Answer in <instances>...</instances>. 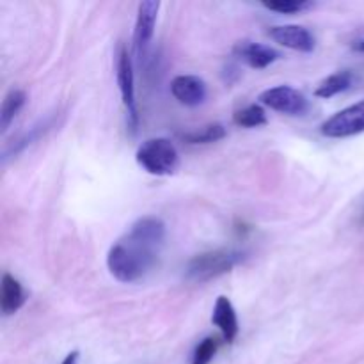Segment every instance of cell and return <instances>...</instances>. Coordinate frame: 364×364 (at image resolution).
I'll return each instance as SVG.
<instances>
[{
  "mask_svg": "<svg viewBox=\"0 0 364 364\" xmlns=\"http://www.w3.org/2000/svg\"><path fill=\"white\" fill-rule=\"evenodd\" d=\"M166 244V224L160 217L146 215L132 224L128 233L110 247L107 267L119 283L144 279L159 263Z\"/></svg>",
  "mask_w": 364,
  "mask_h": 364,
  "instance_id": "cell-1",
  "label": "cell"
},
{
  "mask_svg": "<svg viewBox=\"0 0 364 364\" xmlns=\"http://www.w3.org/2000/svg\"><path fill=\"white\" fill-rule=\"evenodd\" d=\"M245 259V255L235 249H215L196 255L185 267V277L192 283H208L231 272Z\"/></svg>",
  "mask_w": 364,
  "mask_h": 364,
  "instance_id": "cell-2",
  "label": "cell"
},
{
  "mask_svg": "<svg viewBox=\"0 0 364 364\" xmlns=\"http://www.w3.org/2000/svg\"><path fill=\"white\" fill-rule=\"evenodd\" d=\"M135 160L153 176H171L180 167V153L166 137L148 139L142 142L135 153Z\"/></svg>",
  "mask_w": 364,
  "mask_h": 364,
  "instance_id": "cell-3",
  "label": "cell"
},
{
  "mask_svg": "<svg viewBox=\"0 0 364 364\" xmlns=\"http://www.w3.org/2000/svg\"><path fill=\"white\" fill-rule=\"evenodd\" d=\"M258 100L262 105L287 116H304L309 110V100L306 98L304 92L294 89L291 85H276L265 89Z\"/></svg>",
  "mask_w": 364,
  "mask_h": 364,
  "instance_id": "cell-4",
  "label": "cell"
},
{
  "mask_svg": "<svg viewBox=\"0 0 364 364\" xmlns=\"http://www.w3.org/2000/svg\"><path fill=\"white\" fill-rule=\"evenodd\" d=\"M364 132V100L340 110L329 119L323 121L320 134L329 139L354 137Z\"/></svg>",
  "mask_w": 364,
  "mask_h": 364,
  "instance_id": "cell-5",
  "label": "cell"
},
{
  "mask_svg": "<svg viewBox=\"0 0 364 364\" xmlns=\"http://www.w3.org/2000/svg\"><path fill=\"white\" fill-rule=\"evenodd\" d=\"M116 77H117V87H119V92H121V100H123V105L127 107L128 124H130L132 132H135L137 130L139 116H137V107H135L134 63H132V57L124 45L117 46Z\"/></svg>",
  "mask_w": 364,
  "mask_h": 364,
  "instance_id": "cell-6",
  "label": "cell"
},
{
  "mask_svg": "<svg viewBox=\"0 0 364 364\" xmlns=\"http://www.w3.org/2000/svg\"><path fill=\"white\" fill-rule=\"evenodd\" d=\"M269 38L284 48L311 53L315 50V36L301 25H276L269 28Z\"/></svg>",
  "mask_w": 364,
  "mask_h": 364,
  "instance_id": "cell-7",
  "label": "cell"
},
{
  "mask_svg": "<svg viewBox=\"0 0 364 364\" xmlns=\"http://www.w3.org/2000/svg\"><path fill=\"white\" fill-rule=\"evenodd\" d=\"M171 95L185 107H198L205 103L208 89L206 82L196 75H178L171 82Z\"/></svg>",
  "mask_w": 364,
  "mask_h": 364,
  "instance_id": "cell-8",
  "label": "cell"
},
{
  "mask_svg": "<svg viewBox=\"0 0 364 364\" xmlns=\"http://www.w3.org/2000/svg\"><path fill=\"white\" fill-rule=\"evenodd\" d=\"M160 4L155 0H146L137 7V20H135V48L139 55H144L155 36L156 18H159Z\"/></svg>",
  "mask_w": 364,
  "mask_h": 364,
  "instance_id": "cell-9",
  "label": "cell"
},
{
  "mask_svg": "<svg viewBox=\"0 0 364 364\" xmlns=\"http://www.w3.org/2000/svg\"><path fill=\"white\" fill-rule=\"evenodd\" d=\"M235 57L244 60L252 70H265L270 64L279 59V52L270 46L255 41H238L233 46Z\"/></svg>",
  "mask_w": 364,
  "mask_h": 364,
  "instance_id": "cell-10",
  "label": "cell"
},
{
  "mask_svg": "<svg viewBox=\"0 0 364 364\" xmlns=\"http://www.w3.org/2000/svg\"><path fill=\"white\" fill-rule=\"evenodd\" d=\"M212 323L220 331L224 341L228 343H233L238 336V316L237 311H235L233 302L228 297L220 295L217 299L215 306H213L212 313Z\"/></svg>",
  "mask_w": 364,
  "mask_h": 364,
  "instance_id": "cell-11",
  "label": "cell"
},
{
  "mask_svg": "<svg viewBox=\"0 0 364 364\" xmlns=\"http://www.w3.org/2000/svg\"><path fill=\"white\" fill-rule=\"evenodd\" d=\"M25 290L16 277L11 274H4L2 284H0V309L6 316L14 315L21 306L25 304Z\"/></svg>",
  "mask_w": 364,
  "mask_h": 364,
  "instance_id": "cell-12",
  "label": "cell"
},
{
  "mask_svg": "<svg viewBox=\"0 0 364 364\" xmlns=\"http://www.w3.org/2000/svg\"><path fill=\"white\" fill-rule=\"evenodd\" d=\"M352 82H354V75L350 71H338V73L329 75L326 80L320 82L318 87L315 89V96L316 98L329 100L333 96L340 95V92L347 91Z\"/></svg>",
  "mask_w": 364,
  "mask_h": 364,
  "instance_id": "cell-13",
  "label": "cell"
},
{
  "mask_svg": "<svg viewBox=\"0 0 364 364\" xmlns=\"http://www.w3.org/2000/svg\"><path fill=\"white\" fill-rule=\"evenodd\" d=\"M25 102H27V95L21 89H11L7 92L2 102V109H0V130L6 132L9 128V124L13 123V119L20 112L21 107L25 105Z\"/></svg>",
  "mask_w": 364,
  "mask_h": 364,
  "instance_id": "cell-14",
  "label": "cell"
},
{
  "mask_svg": "<svg viewBox=\"0 0 364 364\" xmlns=\"http://www.w3.org/2000/svg\"><path fill=\"white\" fill-rule=\"evenodd\" d=\"M226 134V128L220 123H210L206 127L199 128V130L187 132V134L181 135V139L188 144H212V142L223 141Z\"/></svg>",
  "mask_w": 364,
  "mask_h": 364,
  "instance_id": "cell-15",
  "label": "cell"
},
{
  "mask_svg": "<svg viewBox=\"0 0 364 364\" xmlns=\"http://www.w3.org/2000/svg\"><path fill=\"white\" fill-rule=\"evenodd\" d=\"M233 123L242 128H258L265 127L267 124V114L262 105L252 103V105L244 107V109L235 110L233 114Z\"/></svg>",
  "mask_w": 364,
  "mask_h": 364,
  "instance_id": "cell-16",
  "label": "cell"
},
{
  "mask_svg": "<svg viewBox=\"0 0 364 364\" xmlns=\"http://www.w3.org/2000/svg\"><path fill=\"white\" fill-rule=\"evenodd\" d=\"M262 6L269 11H276L279 14H297L315 7L311 0H276V2H262Z\"/></svg>",
  "mask_w": 364,
  "mask_h": 364,
  "instance_id": "cell-17",
  "label": "cell"
},
{
  "mask_svg": "<svg viewBox=\"0 0 364 364\" xmlns=\"http://www.w3.org/2000/svg\"><path fill=\"white\" fill-rule=\"evenodd\" d=\"M217 348H219V341H217L215 338H205V340L196 347L191 364H210L213 355L217 354Z\"/></svg>",
  "mask_w": 364,
  "mask_h": 364,
  "instance_id": "cell-18",
  "label": "cell"
},
{
  "mask_svg": "<svg viewBox=\"0 0 364 364\" xmlns=\"http://www.w3.org/2000/svg\"><path fill=\"white\" fill-rule=\"evenodd\" d=\"M77 363H78V352L73 350V352H70L66 358H64V361L60 364H77Z\"/></svg>",
  "mask_w": 364,
  "mask_h": 364,
  "instance_id": "cell-19",
  "label": "cell"
},
{
  "mask_svg": "<svg viewBox=\"0 0 364 364\" xmlns=\"http://www.w3.org/2000/svg\"><path fill=\"white\" fill-rule=\"evenodd\" d=\"M354 50H358V52H364V39H361V41L355 43Z\"/></svg>",
  "mask_w": 364,
  "mask_h": 364,
  "instance_id": "cell-20",
  "label": "cell"
}]
</instances>
